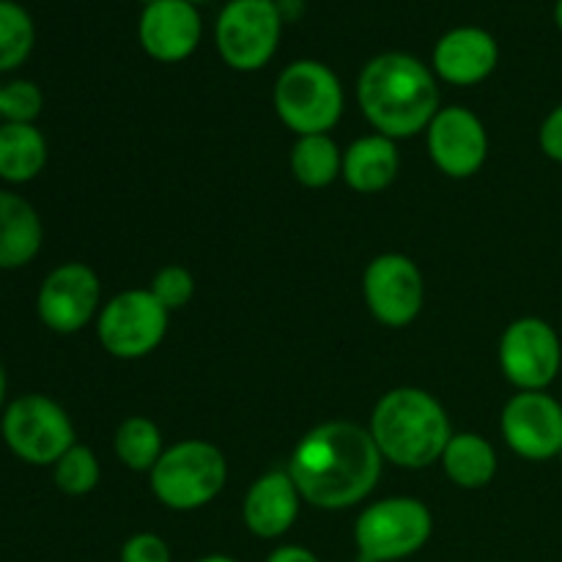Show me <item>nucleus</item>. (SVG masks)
I'll list each match as a JSON object with an SVG mask.
<instances>
[{
  "mask_svg": "<svg viewBox=\"0 0 562 562\" xmlns=\"http://www.w3.org/2000/svg\"><path fill=\"white\" fill-rule=\"evenodd\" d=\"M382 461L371 431L357 423L333 420L300 439L291 453L289 475L307 505L344 510L373 492Z\"/></svg>",
  "mask_w": 562,
  "mask_h": 562,
  "instance_id": "obj_1",
  "label": "nucleus"
},
{
  "mask_svg": "<svg viewBox=\"0 0 562 562\" xmlns=\"http://www.w3.org/2000/svg\"><path fill=\"white\" fill-rule=\"evenodd\" d=\"M357 102L379 135L412 137L428 130L439 113L434 71L406 53H382L368 60L357 80Z\"/></svg>",
  "mask_w": 562,
  "mask_h": 562,
  "instance_id": "obj_2",
  "label": "nucleus"
},
{
  "mask_svg": "<svg viewBox=\"0 0 562 562\" xmlns=\"http://www.w3.org/2000/svg\"><path fill=\"white\" fill-rule=\"evenodd\" d=\"M371 437L384 461L404 470H423L442 459L453 431L434 395L417 387H398L379 398L371 415Z\"/></svg>",
  "mask_w": 562,
  "mask_h": 562,
  "instance_id": "obj_3",
  "label": "nucleus"
},
{
  "mask_svg": "<svg viewBox=\"0 0 562 562\" xmlns=\"http://www.w3.org/2000/svg\"><path fill=\"white\" fill-rule=\"evenodd\" d=\"M228 481L225 456L203 439H187L159 456L151 470V492L165 508L198 510L212 503Z\"/></svg>",
  "mask_w": 562,
  "mask_h": 562,
  "instance_id": "obj_4",
  "label": "nucleus"
},
{
  "mask_svg": "<svg viewBox=\"0 0 562 562\" xmlns=\"http://www.w3.org/2000/svg\"><path fill=\"white\" fill-rule=\"evenodd\" d=\"M274 110L296 135H327L344 113L338 75L322 60H294L274 82Z\"/></svg>",
  "mask_w": 562,
  "mask_h": 562,
  "instance_id": "obj_5",
  "label": "nucleus"
},
{
  "mask_svg": "<svg viewBox=\"0 0 562 562\" xmlns=\"http://www.w3.org/2000/svg\"><path fill=\"white\" fill-rule=\"evenodd\" d=\"M434 530L431 510L412 497L373 503L355 525L357 562H398L420 552Z\"/></svg>",
  "mask_w": 562,
  "mask_h": 562,
  "instance_id": "obj_6",
  "label": "nucleus"
},
{
  "mask_svg": "<svg viewBox=\"0 0 562 562\" xmlns=\"http://www.w3.org/2000/svg\"><path fill=\"white\" fill-rule=\"evenodd\" d=\"M0 434L11 453L33 467H55L75 442L64 406L38 393L20 395L0 415Z\"/></svg>",
  "mask_w": 562,
  "mask_h": 562,
  "instance_id": "obj_7",
  "label": "nucleus"
},
{
  "mask_svg": "<svg viewBox=\"0 0 562 562\" xmlns=\"http://www.w3.org/2000/svg\"><path fill=\"white\" fill-rule=\"evenodd\" d=\"M283 11L274 0H231L217 16L220 58L236 71H256L278 53Z\"/></svg>",
  "mask_w": 562,
  "mask_h": 562,
  "instance_id": "obj_8",
  "label": "nucleus"
},
{
  "mask_svg": "<svg viewBox=\"0 0 562 562\" xmlns=\"http://www.w3.org/2000/svg\"><path fill=\"white\" fill-rule=\"evenodd\" d=\"M168 313L148 289L124 291L99 313V344L119 360L151 355L168 333Z\"/></svg>",
  "mask_w": 562,
  "mask_h": 562,
  "instance_id": "obj_9",
  "label": "nucleus"
},
{
  "mask_svg": "<svg viewBox=\"0 0 562 562\" xmlns=\"http://www.w3.org/2000/svg\"><path fill=\"white\" fill-rule=\"evenodd\" d=\"M499 366L521 393L547 390L562 366V346L552 324L536 316L516 318L499 340Z\"/></svg>",
  "mask_w": 562,
  "mask_h": 562,
  "instance_id": "obj_10",
  "label": "nucleus"
},
{
  "mask_svg": "<svg viewBox=\"0 0 562 562\" xmlns=\"http://www.w3.org/2000/svg\"><path fill=\"white\" fill-rule=\"evenodd\" d=\"M368 311L384 327H406L423 311V274L409 256L384 252L362 274Z\"/></svg>",
  "mask_w": 562,
  "mask_h": 562,
  "instance_id": "obj_11",
  "label": "nucleus"
},
{
  "mask_svg": "<svg viewBox=\"0 0 562 562\" xmlns=\"http://www.w3.org/2000/svg\"><path fill=\"white\" fill-rule=\"evenodd\" d=\"M99 296H102V285L91 267L80 261L60 263L44 278L38 289V318L44 327L58 335L80 333L97 313Z\"/></svg>",
  "mask_w": 562,
  "mask_h": 562,
  "instance_id": "obj_12",
  "label": "nucleus"
},
{
  "mask_svg": "<svg viewBox=\"0 0 562 562\" xmlns=\"http://www.w3.org/2000/svg\"><path fill=\"white\" fill-rule=\"evenodd\" d=\"M503 437L516 456L547 461L562 450V404L549 393H516L503 409Z\"/></svg>",
  "mask_w": 562,
  "mask_h": 562,
  "instance_id": "obj_13",
  "label": "nucleus"
},
{
  "mask_svg": "<svg viewBox=\"0 0 562 562\" xmlns=\"http://www.w3.org/2000/svg\"><path fill=\"white\" fill-rule=\"evenodd\" d=\"M428 154L450 179H470L483 168L488 154L486 126L472 110L445 108L428 124Z\"/></svg>",
  "mask_w": 562,
  "mask_h": 562,
  "instance_id": "obj_14",
  "label": "nucleus"
},
{
  "mask_svg": "<svg viewBox=\"0 0 562 562\" xmlns=\"http://www.w3.org/2000/svg\"><path fill=\"white\" fill-rule=\"evenodd\" d=\"M143 49L159 64H179L201 42V14L190 0H148L137 25Z\"/></svg>",
  "mask_w": 562,
  "mask_h": 562,
  "instance_id": "obj_15",
  "label": "nucleus"
},
{
  "mask_svg": "<svg viewBox=\"0 0 562 562\" xmlns=\"http://www.w3.org/2000/svg\"><path fill=\"white\" fill-rule=\"evenodd\" d=\"M499 47L483 27L464 25L445 33L434 47V69L445 82L475 86L497 69Z\"/></svg>",
  "mask_w": 562,
  "mask_h": 562,
  "instance_id": "obj_16",
  "label": "nucleus"
},
{
  "mask_svg": "<svg viewBox=\"0 0 562 562\" xmlns=\"http://www.w3.org/2000/svg\"><path fill=\"white\" fill-rule=\"evenodd\" d=\"M300 503L302 494L291 481L289 470H272L252 483L241 516L252 536L274 541L294 527L296 516H300Z\"/></svg>",
  "mask_w": 562,
  "mask_h": 562,
  "instance_id": "obj_17",
  "label": "nucleus"
},
{
  "mask_svg": "<svg viewBox=\"0 0 562 562\" xmlns=\"http://www.w3.org/2000/svg\"><path fill=\"white\" fill-rule=\"evenodd\" d=\"M42 220L31 201L0 190V269L27 267L42 250Z\"/></svg>",
  "mask_w": 562,
  "mask_h": 562,
  "instance_id": "obj_18",
  "label": "nucleus"
},
{
  "mask_svg": "<svg viewBox=\"0 0 562 562\" xmlns=\"http://www.w3.org/2000/svg\"><path fill=\"white\" fill-rule=\"evenodd\" d=\"M340 176L351 190L366 192V195L387 190L398 176V148L384 135L360 137L344 154Z\"/></svg>",
  "mask_w": 562,
  "mask_h": 562,
  "instance_id": "obj_19",
  "label": "nucleus"
},
{
  "mask_svg": "<svg viewBox=\"0 0 562 562\" xmlns=\"http://www.w3.org/2000/svg\"><path fill=\"white\" fill-rule=\"evenodd\" d=\"M47 165V140L36 124H0V179L27 184Z\"/></svg>",
  "mask_w": 562,
  "mask_h": 562,
  "instance_id": "obj_20",
  "label": "nucleus"
},
{
  "mask_svg": "<svg viewBox=\"0 0 562 562\" xmlns=\"http://www.w3.org/2000/svg\"><path fill=\"white\" fill-rule=\"evenodd\" d=\"M442 467L461 488H483L497 475V453L477 434H453L442 453Z\"/></svg>",
  "mask_w": 562,
  "mask_h": 562,
  "instance_id": "obj_21",
  "label": "nucleus"
},
{
  "mask_svg": "<svg viewBox=\"0 0 562 562\" xmlns=\"http://www.w3.org/2000/svg\"><path fill=\"white\" fill-rule=\"evenodd\" d=\"M344 170V157L333 137L327 135H305L291 148V173L300 184L311 190L333 184Z\"/></svg>",
  "mask_w": 562,
  "mask_h": 562,
  "instance_id": "obj_22",
  "label": "nucleus"
},
{
  "mask_svg": "<svg viewBox=\"0 0 562 562\" xmlns=\"http://www.w3.org/2000/svg\"><path fill=\"white\" fill-rule=\"evenodd\" d=\"M162 453V434L148 417H130L115 431V456L130 470L151 472Z\"/></svg>",
  "mask_w": 562,
  "mask_h": 562,
  "instance_id": "obj_23",
  "label": "nucleus"
},
{
  "mask_svg": "<svg viewBox=\"0 0 562 562\" xmlns=\"http://www.w3.org/2000/svg\"><path fill=\"white\" fill-rule=\"evenodd\" d=\"M36 25L25 5L0 0V71H14L31 58Z\"/></svg>",
  "mask_w": 562,
  "mask_h": 562,
  "instance_id": "obj_24",
  "label": "nucleus"
},
{
  "mask_svg": "<svg viewBox=\"0 0 562 562\" xmlns=\"http://www.w3.org/2000/svg\"><path fill=\"white\" fill-rule=\"evenodd\" d=\"M53 481L69 497H82L91 494L99 483V461L91 448L71 445L53 467Z\"/></svg>",
  "mask_w": 562,
  "mask_h": 562,
  "instance_id": "obj_25",
  "label": "nucleus"
},
{
  "mask_svg": "<svg viewBox=\"0 0 562 562\" xmlns=\"http://www.w3.org/2000/svg\"><path fill=\"white\" fill-rule=\"evenodd\" d=\"M44 97L36 82L31 80H11L3 86L0 93V113L3 121L11 124H33L42 115Z\"/></svg>",
  "mask_w": 562,
  "mask_h": 562,
  "instance_id": "obj_26",
  "label": "nucleus"
},
{
  "mask_svg": "<svg viewBox=\"0 0 562 562\" xmlns=\"http://www.w3.org/2000/svg\"><path fill=\"white\" fill-rule=\"evenodd\" d=\"M148 291L157 296L165 311H181L192 300V294H195V278L190 274V269L170 263V267H162L154 274Z\"/></svg>",
  "mask_w": 562,
  "mask_h": 562,
  "instance_id": "obj_27",
  "label": "nucleus"
},
{
  "mask_svg": "<svg viewBox=\"0 0 562 562\" xmlns=\"http://www.w3.org/2000/svg\"><path fill=\"white\" fill-rule=\"evenodd\" d=\"M121 562H173V554L159 536L137 532L121 547Z\"/></svg>",
  "mask_w": 562,
  "mask_h": 562,
  "instance_id": "obj_28",
  "label": "nucleus"
},
{
  "mask_svg": "<svg viewBox=\"0 0 562 562\" xmlns=\"http://www.w3.org/2000/svg\"><path fill=\"white\" fill-rule=\"evenodd\" d=\"M538 143H541V151L549 159L562 165V104L552 110V113L543 119L541 132H538Z\"/></svg>",
  "mask_w": 562,
  "mask_h": 562,
  "instance_id": "obj_29",
  "label": "nucleus"
},
{
  "mask_svg": "<svg viewBox=\"0 0 562 562\" xmlns=\"http://www.w3.org/2000/svg\"><path fill=\"white\" fill-rule=\"evenodd\" d=\"M267 562H322L305 547H278L269 554Z\"/></svg>",
  "mask_w": 562,
  "mask_h": 562,
  "instance_id": "obj_30",
  "label": "nucleus"
},
{
  "mask_svg": "<svg viewBox=\"0 0 562 562\" xmlns=\"http://www.w3.org/2000/svg\"><path fill=\"white\" fill-rule=\"evenodd\" d=\"M5 393H9V379H5L3 362H0V415H3L5 409Z\"/></svg>",
  "mask_w": 562,
  "mask_h": 562,
  "instance_id": "obj_31",
  "label": "nucleus"
},
{
  "mask_svg": "<svg viewBox=\"0 0 562 562\" xmlns=\"http://www.w3.org/2000/svg\"><path fill=\"white\" fill-rule=\"evenodd\" d=\"M195 562H236V560L228 558V554H206V558H201Z\"/></svg>",
  "mask_w": 562,
  "mask_h": 562,
  "instance_id": "obj_32",
  "label": "nucleus"
},
{
  "mask_svg": "<svg viewBox=\"0 0 562 562\" xmlns=\"http://www.w3.org/2000/svg\"><path fill=\"white\" fill-rule=\"evenodd\" d=\"M554 22H558V27L562 33V0H558V5H554Z\"/></svg>",
  "mask_w": 562,
  "mask_h": 562,
  "instance_id": "obj_33",
  "label": "nucleus"
},
{
  "mask_svg": "<svg viewBox=\"0 0 562 562\" xmlns=\"http://www.w3.org/2000/svg\"><path fill=\"white\" fill-rule=\"evenodd\" d=\"M0 93H3V82H0ZM0 124H3V113H0Z\"/></svg>",
  "mask_w": 562,
  "mask_h": 562,
  "instance_id": "obj_34",
  "label": "nucleus"
},
{
  "mask_svg": "<svg viewBox=\"0 0 562 562\" xmlns=\"http://www.w3.org/2000/svg\"><path fill=\"white\" fill-rule=\"evenodd\" d=\"M190 3H195V5H198V3H206V0H190Z\"/></svg>",
  "mask_w": 562,
  "mask_h": 562,
  "instance_id": "obj_35",
  "label": "nucleus"
},
{
  "mask_svg": "<svg viewBox=\"0 0 562 562\" xmlns=\"http://www.w3.org/2000/svg\"><path fill=\"white\" fill-rule=\"evenodd\" d=\"M558 459H560V464H562V450H560V456H558Z\"/></svg>",
  "mask_w": 562,
  "mask_h": 562,
  "instance_id": "obj_36",
  "label": "nucleus"
}]
</instances>
